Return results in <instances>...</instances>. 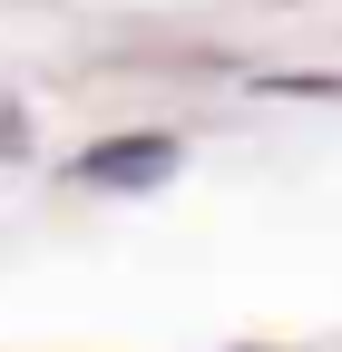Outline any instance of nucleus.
<instances>
[{
	"instance_id": "nucleus-1",
	"label": "nucleus",
	"mask_w": 342,
	"mask_h": 352,
	"mask_svg": "<svg viewBox=\"0 0 342 352\" xmlns=\"http://www.w3.org/2000/svg\"><path fill=\"white\" fill-rule=\"evenodd\" d=\"M98 176H166V147H108Z\"/></svg>"
}]
</instances>
